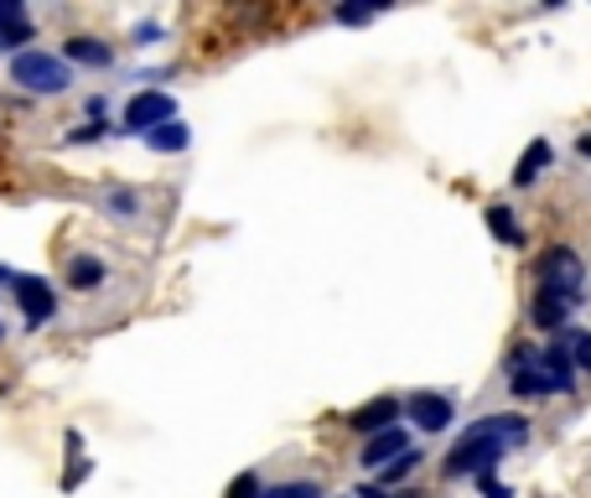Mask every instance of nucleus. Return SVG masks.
<instances>
[{
	"mask_svg": "<svg viewBox=\"0 0 591 498\" xmlns=\"http://www.w3.org/2000/svg\"><path fill=\"white\" fill-rule=\"evenodd\" d=\"M281 498H322L311 483H291V488H281Z\"/></svg>",
	"mask_w": 591,
	"mask_h": 498,
	"instance_id": "412c9836",
	"label": "nucleus"
},
{
	"mask_svg": "<svg viewBox=\"0 0 591 498\" xmlns=\"http://www.w3.org/2000/svg\"><path fill=\"white\" fill-rule=\"evenodd\" d=\"M540 281H544V291H561V296H576V302H581L587 270H581V260H576L570 250H550L540 260Z\"/></svg>",
	"mask_w": 591,
	"mask_h": 498,
	"instance_id": "7ed1b4c3",
	"label": "nucleus"
},
{
	"mask_svg": "<svg viewBox=\"0 0 591 498\" xmlns=\"http://www.w3.org/2000/svg\"><path fill=\"white\" fill-rule=\"evenodd\" d=\"M581 156H591V136H581Z\"/></svg>",
	"mask_w": 591,
	"mask_h": 498,
	"instance_id": "5701e85b",
	"label": "nucleus"
},
{
	"mask_svg": "<svg viewBox=\"0 0 591 498\" xmlns=\"http://www.w3.org/2000/svg\"><path fill=\"white\" fill-rule=\"evenodd\" d=\"M570 307H576V296H561V291H540L535 296V322H540L544 332H555L561 322L570 317Z\"/></svg>",
	"mask_w": 591,
	"mask_h": 498,
	"instance_id": "9d476101",
	"label": "nucleus"
},
{
	"mask_svg": "<svg viewBox=\"0 0 591 498\" xmlns=\"http://www.w3.org/2000/svg\"><path fill=\"white\" fill-rule=\"evenodd\" d=\"M524 436H529V426H524L519 416H483V421L447 451L441 468H447V477H467V473L488 477L498 462L509 457V447H519Z\"/></svg>",
	"mask_w": 591,
	"mask_h": 498,
	"instance_id": "f257e3e1",
	"label": "nucleus"
},
{
	"mask_svg": "<svg viewBox=\"0 0 591 498\" xmlns=\"http://www.w3.org/2000/svg\"><path fill=\"white\" fill-rule=\"evenodd\" d=\"M68 281L73 285H99V281H104V265H99V260H73L68 265Z\"/></svg>",
	"mask_w": 591,
	"mask_h": 498,
	"instance_id": "f3484780",
	"label": "nucleus"
},
{
	"mask_svg": "<svg viewBox=\"0 0 591 498\" xmlns=\"http://www.w3.org/2000/svg\"><path fill=\"white\" fill-rule=\"evenodd\" d=\"M11 78L22 84L26 94H63L73 78H68V63H57L52 52H16L11 63Z\"/></svg>",
	"mask_w": 591,
	"mask_h": 498,
	"instance_id": "f03ea898",
	"label": "nucleus"
},
{
	"mask_svg": "<svg viewBox=\"0 0 591 498\" xmlns=\"http://www.w3.org/2000/svg\"><path fill=\"white\" fill-rule=\"evenodd\" d=\"M166 119H177V104H171V94H136L130 104H125V130H156V125H166Z\"/></svg>",
	"mask_w": 591,
	"mask_h": 498,
	"instance_id": "20e7f679",
	"label": "nucleus"
},
{
	"mask_svg": "<svg viewBox=\"0 0 591 498\" xmlns=\"http://www.w3.org/2000/svg\"><path fill=\"white\" fill-rule=\"evenodd\" d=\"M354 498H389V494H384V488H358Z\"/></svg>",
	"mask_w": 591,
	"mask_h": 498,
	"instance_id": "4be33fe9",
	"label": "nucleus"
},
{
	"mask_svg": "<svg viewBox=\"0 0 591 498\" xmlns=\"http://www.w3.org/2000/svg\"><path fill=\"white\" fill-rule=\"evenodd\" d=\"M0 337H5V328H0Z\"/></svg>",
	"mask_w": 591,
	"mask_h": 498,
	"instance_id": "b1692460",
	"label": "nucleus"
},
{
	"mask_svg": "<svg viewBox=\"0 0 591 498\" xmlns=\"http://www.w3.org/2000/svg\"><path fill=\"white\" fill-rule=\"evenodd\" d=\"M404 405L395 400V395H384V400H369L363 410L354 416V431H363V436H378V431L395 426V416H400Z\"/></svg>",
	"mask_w": 591,
	"mask_h": 498,
	"instance_id": "0eeeda50",
	"label": "nucleus"
},
{
	"mask_svg": "<svg viewBox=\"0 0 591 498\" xmlns=\"http://www.w3.org/2000/svg\"><path fill=\"white\" fill-rule=\"evenodd\" d=\"M550 156H555V145L550 141H529V151H524L519 166H514V188H529L544 166H550Z\"/></svg>",
	"mask_w": 591,
	"mask_h": 498,
	"instance_id": "f8f14e48",
	"label": "nucleus"
},
{
	"mask_svg": "<svg viewBox=\"0 0 591 498\" xmlns=\"http://www.w3.org/2000/svg\"><path fill=\"white\" fill-rule=\"evenodd\" d=\"M145 141H151V151H188L192 136H188V125H182V119H166V125H156Z\"/></svg>",
	"mask_w": 591,
	"mask_h": 498,
	"instance_id": "ddd939ff",
	"label": "nucleus"
},
{
	"mask_svg": "<svg viewBox=\"0 0 591 498\" xmlns=\"http://www.w3.org/2000/svg\"><path fill=\"white\" fill-rule=\"evenodd\" d=\"M488 229H493V239H498V244H519V224H514V214H509V208H498V203H493V208H488Z\"/></svg>",
	"mask_w": 591,
	"mask_h": 498,
	"instance_id": "2eb2a0df",
	"label": "nucleus"
},
{
	"mask_svg": "<svg viewBox=\"0 0 591 498\" xmlns=\"http://www.w3.org/2000/svg\"><path fill=\"white\" fill-rule=\"evenodd\" d=\"M11 285H16V296H22V307H26V328H42V322L52 317V307H57V302H52V285L26 281V276H16Z\"/></svg>",
	"mask_w": 591,
	"mask_h": 498,
	"instance_id": "39448f33",
	"label": "nucleus"
},
{
	"mask_svg": "<svg viewBox=\"0 0 591 498\" xmlns=\"http://www.w3.org/2000/svg\"><path fill=\"white\" fill-rule=\"evenodd\" d=\"M415 462H421V451H400V457H395V462L384 468V488H395L400 477H410V473H415Z\"/></svg>",
	"mask_w": 591,
	"mask_h": 498,
	"instance_id": "dca6fc26",
	"label": "nucleus"
},
{
	"mask_svg": "<svg viewBox=\"0 0 591 498\" xmlns=\"http://www.w3.org/2000/svg\"><path fill=\"white\" fill-rule=\"evenodd\" d=\"M451 416H457V410H451L447 395H415V400H410V421L421 431H447Z\"/></svg>",
	"mask_w": 591,
	"mask_h": 498,
	"instance_id": "423d86ee",
	"label": "nucleus"
},
{
	"mask_svg": "<svg viewBox=\"0 0 591 498\" xmlns=\"http://www.w3.org/2000/svg\"><path fill=\"white\" fill-rule=\"evenodd\" d=\"M570 363H576L581 374H591V332H576V343H570Z\"/></svg>",
	"mask_w": 591,
	"mask_h": 498,
	"instance_id": "a211bd4d",
	"label": "nucleus"
},
{
	"mask_svg": "<svg viewBox=\"0 0 591 498\" xmlns=\"http://www.w3.org/2000/svg\"><path fill=\"white\" fill-rule=\"evenodd\" d=\"M404 447V431L400 426H389V431H378V436H369V447H363V468H389Z\"/></svg>",
	"mask_w": 591,
	"mask_h": 498,
	"instance_id": "1a4fd4ad",
	"label": "nucleus"
},
{
	"mask_svg": "<svg viewBox=\"0 0 591 498\" xmlns=\"http://www.w3.org/2000/svg\"><path fill=\"white\" fill-rule=\"evenodd\" d=\"M16 42H31L26 11L16 5V0H0V48H16Z\"/></svg>",
	"mask_w": 591,
	"mask_h": 498,
	"instance_id": "9b49d317",
	"label": "nucleus"
},
{
	"mask_svg": "<svg viewBox=\"0 0 591 498\" xmlns=\"http://www.w3.org/2000/svg\"><path fill=\"white\" fill-rule=\"evenodd\" d=\"M540 369H544V380L555 384V395H566L570 384H576V363H570L566 343H550V348L540 354Z\"/></svg>",
	"mask_w": 591,
	"mask_h": 498,
	"instance_id": "6e6552de",
	"label": "nucleus"
},
{
	"mask_svg": "<svg viewBox=\"0 0 591 498\" xmlns=\"http://www.w3.org/2000/svg\"><path fill=\"white\" fill-rule=\"evenodd\" d=\"M68 58H73V63H89V68H104V63H110V48H104V42H94V37H73Z\"/></svg>",
	"mask_w": 591,
	"mask_h": 498,
	"instance_id": "4468645a",
	"label": "nucleus"
},
{
	"mask_svg": "<svg viewBox=\"0 0 591 498\" xmlns=\"http://www.w3.org/2000/svg\"><path fill=\"white\" fill-rule=\"evenodd\" d=\"M477 488H483L488 498H514L509 488H503V483H493V473H488V477H477Z\"/></svg>",
	"mask_w": 591,
	"mask_h": 498,
	"instance_id": "aec40b11",
	"label": "nucleus"
},
{
	"mask_svg": "<svg viewBox=\"0 0 591 498\" xmlns=\"http://www.w3.org/2000/svg\"><path fill=\"white\" fill-rule=\"evenodd\" d=\"M369 16H374V11H363V5H343V11H337V22H348V26H363Z\"/></svg>",
	"mask_w": 591,
	"mask_h": 498,
	"instance_id": "6ab92c4d",
	"label": "nucleus"
}]
</instances>
